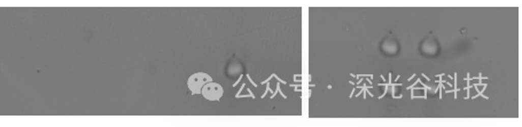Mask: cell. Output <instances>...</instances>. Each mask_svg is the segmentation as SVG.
Instances as JSON below:
<instances>
[{
  "label": "cell",
  "instance_id": "7a4b0ae2",
  "mask_svg": "<svg viewBox=\"0 0 522 127\" xmlns=\"http://www.w3.org/2000/svg\"><path fill=\"white\" fill-rule=\"evenodd\" d=\"M201 93L207 100H210V101H217V100H219L223 97L224 89L219 84L210 81V83H207L204 87H202Z\"/></svg>",
  "mask_w": 522,
  "mask_h": 127
},
{
  "label": "cell",
  "instance_id": "6da1fadb",
  "mask_svg": "<svg viewBox=\"0 0 522 127\" xmlns=\"http://www.w3.org/2000/svg\"><path fill=\"white\" fill-rule=\"evenodd\" d=\"M210 81H213V79H211V77L209 75L204 74V72H197V74H194L190 77L187 84L188 88L192 90V93L199 94L201 93L202 87H204L207 83H210Z\"/></svg>",
  "mask_w": 522,
  "mask_h": 127
},
{
  "label": "cell",
  "instance_id": "3957f363",
  "mask_svg": "<svg viewBox=\"0 0 522 127\" xmlns=\"http://www.w3.org/2000/svg\"><path fill=\"white\" fill-rule=\"evenodd\" d=\"M415 77H416V74H413V76H412V77H410V78H409V80H412L413 78H415Z\"/></svg>",
  "mask_w": 522,
  "mask_h": 127
}]
</instances>
